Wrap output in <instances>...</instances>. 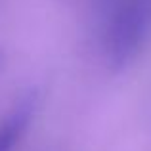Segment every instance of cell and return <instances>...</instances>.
I'll return each mask as SVG.
<instances>
[{
	"mask_svg": "<svg viewBox=\"0 0 151 151\" xmlns=\"http://www.w3.org/2000/svg\"><path fill=\"white\" fill-rule=\"evenodd\" d=\"M151 37V0H126L107 33V58L115 67L134 59Z\"/></svg>",
	"mask_w": 151,
	"mask_h": 151,
	"instance_id": "6da1fadb",
	"label": "cell"
},
{
	"mask_svg": "<svg viewBox=\"0 0 151 151\" xmlns=\"http://www.w3.org/2000/svg\"><path fill=\"white\" fill-rule=\"evenodd\" d=\"M35 117V98L19 100L0 119V151H14L23 140L31 121Z\"/></svg>",
	"mask_w": 151,
	"mask_h": 151,
	"instance_id": "7a4b0ae2",
	"label": "cell"
}]
</instances>
